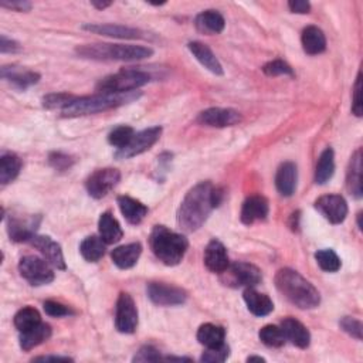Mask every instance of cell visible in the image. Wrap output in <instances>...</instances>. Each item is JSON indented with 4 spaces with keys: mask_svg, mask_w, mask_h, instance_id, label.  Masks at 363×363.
Masks as SVG:
<instances>
[{
    "mask_svg": "<svg viewBox=\"0 0 363 363\" xmlns=\"http://www.w3.org/2000/svg\"><path fill=\"white\" fill-rule=\"evenodd\" d=\"M33 360H36V362H50V360H54V362H59V360L71 362L73 359H70L67 356H39V357H35Z\"/></svg>",
    "mask_w": 363,
    "mask_h": 363,
    "instance_id": "cell-51",
    "label": "cell"
},
{
    "mask_svg": "<svg viewBox=\"0 0 363 363\" xmlns=\"http://www.w3.org/2000/svg\"><path fill=\"white\" fill-rule=\"evenodd\" d=\"M247 360H248V362H264L266 359L261 357V356H250Z\"/></svg>",
    "mask_w": 363,
    "mask_h": 363,
    "instance_id": "cell-53",
    "label": "cell"
},
{
    "mask_svg": "<svg viewBox=\"0 0 363 363\" xmlns=\"http://www.w3.org/2000/svg\"><path fill=\"white\" fill-rule=\"evenodd\" d=\"M15 326L19 329V332H26L29 331L35 326H37L39 324H41V317L40 313L33 308V306H26V308L20 310L16 315H15Z\"/></svg>",
    "mask_w": 363,
    "mask_h": 363,
    "instance_id": "cell-36",
    "label": "cell"
},
{
    "mask_svg": "<svg viewBox=\"0 0 363 363\" xmlns=\"http://www.w3.org/2000/svg\"><path fill=\"white\" fill-rule=\"evenodd\" d=\"M268 202L264 196H260V194H256V196H250L245 199L241 207V221L244 225L250 226L253 225L256 221L266 220L268 216Z\"/></svg>",
    "mask_w": 363,
    "mask_h": 363,
    "instance_id": "cell-19",
    "label": "cell"
},
{
    "mask_svg": "<svg viewBox=\"0 0 363 363\" xmlns=\"http://www.w3.org/2000/svg\"><path fill=\"white\" fill-rule=\"evenodd\" d=\"M37 225H39V221H36L33 217L21 218V217L10 216L9 225H8V232H9V236L13 241H16V243L27 241L29 243V240L36 234Z\"/></svg>",
    "mask_w": 363,
    "mask_h": 363,
    "instance_id": "cell-21",
    "label": "cell"
},
{
    "mask_svg": "<svg viewBox=\"0 0 363 363\" xmlns=\"http://www.w3.org/2000/svg\"><path fill=\"white\" fill-rule=\"evenodd\" d=\"M194 24H196V29L201 33L205 35H218L223 30H225V17H223L216 10H206L198 15L196 20H194Z\"/></svg>",
    "mask_w": 363,
    "mask_h": 363,
    "instance_id": "cell-28",
    "label": "cell"
},
{
    "mask_svg": "<svg viewBox=\"0 0 363 363\" xmlns=\"http://www.w3.org/2000/svg\"><path fill=\"white\" fill-rule=\"evenodd\" d=\"M78 55L98 62H139L153 54L151 47L132 44H87L77 47Z\"/></svg>",
    "mask_w": 363,
    "mask_h": 363,
    "instance_id": "cell-3",
    "label": "cell"
},
{
    "mask_svg": "<svg viewBox=\"0 0 363 363\" xmlns=\"http://www.w3.org/2000/svg\"><path fill=\"white\" fill-rule=\"evenodd\" d=\"M346 187L355 199L362 198V152L357 149L351 159L346 175Z\"/></svg>",
    "mask_w": 363,
    "mask_h": 363,
    "instance_id": "cell-31",
    "label": "cell"
},
{
    "mask_svg": "<svg viewBox=\"0 0 363 363\" xmlns=\"http://www.w3.org/2000/svg\"><path fill=\"white\" fill-rule=\"evenodd\" d=\"M243 297L248 311L256 317H266L274 311V302L266 294H260L253 288H247Z\"/></svg>",
    "mask_w": 363,
    "mask_h": 363,
    "instance_id": "cell-24",
    "label": "cell"
},
{
    "mask_svg": "<svg viewBox=\"0 0 363 363\" xmlns=\"http://www.w3.org/2000/svg\"><path fill=\"white\" fill-rule=\"evenodd\" d=\"M162 135V128L160 127H153V128H148L144 129L141 132H138L133 135V138L131 139V142L120 149L115 153L117 159H129L133 158L136 155H141L147 151H149L158 141Z\"/></svg>",
    "mask_w": 363,
    "mask_h": 363,
    "instance_id": "cell-10",
    "label": "cell"
},
{
    "mask_svg": "<svg viewBox=\"0 0 363 363\" xmlns=\"http://www.w3.org/2000/svg\"><path fill=\"white\" fill-rule=\"evenodd\" d=\"M221 201L223 190L212 182H201L192 187L178 210V225L180 230L185 233L199 230Z\"/></svg>",
    "mask_w": 363,
    "mask_h": 363,
    "instance_id": "cell-1",
    "label": "cell"
},
{
    "mask_svg": "<svg viewBox=\"0 0 363 363\" xmlns=\"http://www.w3.org/2000/svg\"><path fill=\"white\" fill-rule=\"evenodd\" d=\"M339 325L348 335H351L352 338H355L357 341L362 339V324H360V321L351 318V317H345V318H342Z\"/></svg>",
    "mask_w": 363,
    "mask_h": 363,
    "instance_id": "cell-45",
    "label": "cell"
},
{
    "mask_svg": "<svg viewBox=\"0 0 363 363\" xmlns=\"http://www.w3.org/2000/svg\"><path fill=\"white\" fill-rule=\"evenodd\" d=\"M149 299L159 306H176L187 299L185 290L165 283H151L147 288Z\"/></svg>",
    "mask_w": 363,
    "mask_h": 363,
    "instance_id": "cell-11",
    "label": "cell"
},
{
    "mask_svg": "<svg viewBox=\"0 0 363 363\" xmlns=\"http://www.w3.org/2000/svg\"><path fill=\"white\" fill-rule=\"evenodd\" d=\"M121 180V174L114 167H105V169L95 171L86 182L87 192L94 199H102L113 190Z\"/></svg>",
    "mask_w": 363,
    "mask_h": 363,
    "instance_id": "cell-9",
    "label": "cell"
},
{
    "mask_svg": "<svg viewBox=\"0 0 363 363\" xmlns=\"http://www.w3.org/2000/svg\"><path fill=\"white\" fill-rule=\"evenodd\" d=\"M48 163L51 167H54L55 171H67L75 163V159L67 153L63 152H53L48 156Z\"/></svg>",
    "mask_w": 363,
    "mask_h": 363,
    "instance_id": "cell-41",
    "label": "cell"
},
{
    "mask_svg": "<svg viewBox=\"0 0 363 363\" xmlns=\"http://www.w3.org/2000/svg\"><path fill=\"white\" fill-rule=\"evenodd\" d=\"M241 121L239 111L232 108H209L199 114L198 122L213 128H226L237 125Z\"/></svg>",
    "mask_w": 363,
    "mask_h": 363,
    "instance_id": "cell-14",
    "label": "cell"
},
{
    "mask_svg": "<svg viewBox=\"0 0 363 363\" xmlns=\"http://www.w3.org/2000/svg\"><path fill=\"white\" fill-rule=\"evenodd\" d=\"M43 308L46 311L47 315L50 317H54V318H60V317H67V315H71L74 314L68 306L57 302V301H46Z\"/></svg>",
    "mask_w": 363,
    "mask_h": 363,
    "instance_id": "cell-44",
    "label": "cell"
},
{
    "mask_svg": "<svg viewBox=\"0 0 363 363\" xmlns=\"http://www.w3.org/2000/svg\"><path fill=\"white\" fill-rule=\"evenodd\" d=\"M80 253L89 263H97L105 254V243L101 237L89 236L81 241Z\"/></svg>",
    "mask_w": 363,
    "mask_h": 363,
    "instance_id": "cell-34",
    "label": "cell"
},
{
    "mask_svg": "<svg viewBox=\"0 0 363 363\" xmlns=\"http://www.w3.org/2000/svg\"><path fill=\"white\" fill-rule=\"evenodd\" d=\"M260 341L270 348H281L287 339L283 329L277 325H266L259 332Z\"/></svg>",
    "mask_w": 363,
    "mask_h": 363,
    "instance_id": "cell-37",
    "label": "cell"
},
{
    "mask_svg": "<svg viewBox=\"0 0 363 363\" xmlns=\"http://www.w3.org/2000/svg\"><path fill=\"white\" fill-rule=\"evenodd\" d=\"M230 355V348L225 344L217 348H207V351L202 355L201 360L206 363H218L225 362Z\"/></svg>",
    "mask_w": 363,
    "mask_h": 363,
    "instance_id": "cell-42",
    "label": "cell"
},
{
    "mask_svg": "<svg viewBox=\"0 0 363 363\" xmlns=\"http://www.w3.org/2000/svg\"><path fill=\"white\" fill-rule=\"evenodd\" d=\"M352 113L356 117H362L363 108H362V78L360 73L357 74L355 87H353V101H352Z\"/></svg>",
    "mask_w": 363,
    "mask_h": 363,
    "instance_id": "cell-47",
    "label": "cell"
},
{
    "mask_svg": "<svg viewBox=\"0 0 363 363\" xmlns=\"http://www.w3.org/2000/svg\"><path fill=\"white\" fill-rule=\"evenodd\" d=\"M77 97L70 95L67 93H59V94H48L43 98V106L47 109H55L62 108V111L70 105Z\"/></svg>",
    "mask_w": 363,
    "mask_h": 363,
    "instance_id": "cell-40",
    "label": "cell"
},
{
    "mask_svg": "<svg viewBox=\"0 0 363 363\" xmlns=\"http://www.w3.org/2000/svg\"><path fill=\"white\" fill-rule=\"evenodd\" d=\"M304 51L310 55H317L325 51L326 48V39L324 32L317 26L305 27L301 36Z\"/></svg>",
    "mask_w": 363,
    "mask_h": 363,
    "instance_id": "cell-27",
    "label": "cell"
},
{
    "mask_svg": "<svg viewBox=\"0 0 363 363\" xmlns=\"http://www.w3.org/2000/svg\"><path fill=\"white\" fill-rule=\"evenodd\" d=\"M51 337V326L48 324H39L37 326L21 332L20 335V348L26 352L32 351L33 348L44 344Z\"/></svg>",
    "mask_w": 363,
    "mask_h": 363,
    "instance_id": "cell-29",
    "label": "cell"
},
{
    "mask_svg": "<svg viewBox=\"0 0 363 363\" xmlns=\"http://www.w3.org/2000/svg\"><path fill=\"white\" fill-rule=\"evenodd\" d=\"M142 254V245L141 243H131L127 245H121L113 250L111 253V259H113L114 264L121 270L132 268L139 257Z\"/></svg>",
    "mask_w": 363,
    "mask_h": 363,
    "instance_id": "cell-23",
    "label": "cell"
},
{
    "mask_svg": "<svg viewBox=\"0 0 363 363\" xmlns=\"http://www.w3.org/2000/svg\"><path fill=\"white\" fill-rule=\"evenodd\" d=\"M221 274L227 275L226 286H234V287H245V288H253L259 286L263 280V275L260 268H257L253 264L248 263H234L227 267V270Z\"/></svg>",
    "mask_w": 363,
    "mask_h": 363,
    "instance_id": "cell-8",
    "label": "cell"
},
{
    "mask_svg": "<svg viewBox=\"0 0 363 363\" xmlns=\"http://www.w3.org/2000/svg\"><path fill=\"white\" fill-rule=\"evenodd\" d=\"M151 74L144 70H136V68H127L121 70L117 74L108 75L102 78L98 86L97 91L100 94H122V93H131L138 89L144 87L145 84L151 81Z\"/></svg>",
    "mask_w": 363,
    "mask_h": 363,
    "instance_id": "cell-6",
    "label": "cell"
},
{
    "mask_svg": "<svg viewBox=\"0 0 363 363\" xmlns=\"http://www.w3.org/2000/svg\"><path fill=\"white\" fill-rule=\"evenodd\" d=\"M141 97V94L136 91L122 93V94H97L93 97H81L75 98L70 105H67L62 114L63 117H82V115H91L102 111H108L113 108H118L121 105L129 104Z\"/></svg>",
    "mask_w": 363,
    "mask_h": 363,
    "instance_id": "cell-4",
    "label": "cell"
},
{
    "mask_svg": "<svg viewBox=\"0 0 363 363\" xmlns=\"http://www.w3.org/2000/svg\"><path fill=\"white\" fill-rule=\"evenodd\" d=\"M275 287L301 310H314L321 304L319 291L295 270L281 268L275 274Z\"/></svg>",
    "mask_w": 363,
    "mask_h": 363,
    "instance_id": "cell-2",
    "label": "cell"
},
{
    "mask_svg": "<svg viewBox=\"0 0 363 363\" xmlns=\"http://www.w3.org/2000/svg\"><path fill=\"white\" fill-rule=\"evenodd\" d=\"M19 271L24 280L33 287L47 286L54 280V271L50 263L36 256H26L19 263Z\"/></svg>",
    "mask_w": 363,
    "mask_h": 363,
    "instance_id": "cell-7",
    "label": "cell"
},
{
    "mask_svg": "<svg viewBox=\"0 0 363 363\" xmlns=\"http://www.w3.org/2000/svg\"><path fill=\"white\" fill-rule=\"evenodd\" d=\"M133 135H135V131H133L132 127L121 125V127H117L115 129H113V131L109 132L108 142L113 147L118 148V151H120V149L125 148L131 142V139L133 138Z\"/></svg>",
    "mask_w": 363,
    "mask_h": 363,
    "instance_id": "cell-39",
    "label": "cell"
},
{
    "mask_svg": "<svg viewBox=\"0 0 363 363\" xmlns=\"http://www.w3.org/2000/svg\"><path fill=\"white\" fill-rule=\"evenodd\" d=\"M315 209L332 225H341L348 216V203L341 194H325L315 202Z\"/></svg>",
    "mask_w": 363,
    "mask_h": 363,
    "instance_id": "cell-13",
    "label": "cell"
},
{
    "mask_svg": "<svg viewBox=\"0 0 363 363\" xmlns=\"http://www.w3.org/2000/svg\"><path fill=\"white\" fill-rule=\"evenodd\" d=\"M0 75H2L3 80L9 81L12 84V87L16 90L24 91L29 87L35 86V84L39 82L40 74L30 71V70H24L17 66H5L0 70Z\"/></svg>",
    "mask_w": 363,
    "mask_h": 363,
    "instance_id": "cell-17",
    "label": "cell"
},
{
    "mask_svg": "<svg viewBox=\"0 0 363 363\" xmlns=\"http://www.w3.org/2000/svg\"><path fill=\"white\" fill-rule=\"evenodd\" d=\"M98 230H100V237L102 239L105 244L118 243L124 237L121 225L109 212H105L101 214L100 221H98Z\"/></svg>",
    "mask_w": 363,
    "mask_h": 363,
    "instance_id": "cell-26",
    "label": "cell"
},
{
    "mask_svg": "<svg viewBox=\"0 0 363 363\" xmlns=\"http://www.w3.org/2000/svg\"><path fill=\"white\" fill-rule=\"evenodd\" d=\"M335 174V153L331 148H326L317 163L315 169V182L318 185H325L332 179Z\"/></svg>",
    "mask_w": 363,
    "mask_h": 363,
    "instance_id": "cell-35",
    "label": "cell"
},
{
    "mask_svg": "<svg viewBox=\"0 0 363 363\" xmlns=\"http://www.w3.org/2000/svg\"><path fill=\"white\" fill-rule=\"evenodd\" d=\"M190 53L196 57V60L206 67L209 71H212L216 75H223V67L220 64V62L217 60V57L214 55V53L203 43L201 41H192L187 44Z\"/></svg>",
    "mask_w": 363,
    "mask_h": 363,
    "instance_id": "cell-25",
    "label": "cell"
},
{
    "mask_svg": "<svg viewBox=\"0 0 363 363\" xmlns=\"http://www.w3.org/2000/svg\"><path fill=\"white\" fill-rule=\"evenodd\" d=\"M151 248L159 261L166 266H178L187 251V239L165 226H155L149 237Z\"/></svg>",
    "mask_w": 363,
    "mask_h": 363,
    "instance_id": "cell-5",
    "label": "cell"
},
{
    "mask_svg": "<svg viewBox=\"0 0 363 363\" xmlns=\"http://www.w3.org/2000/svg\"><path fill=\"white\" fill-rule=\"evenodd\" d=\"M163 359L160 352L153 346H144L133 356V362H158Z\"/></svg>",
    "mask_w": 363,
    "mask_h": 363,
    "instance_id": "cell-46",
    "label": "cell"
},
{
    "mask_svg": "<svg viewBox=\"0 0 363 363\" xmlns=\"http://www.w3.org/2000/svg\"><path fill=\"white\" fill-rule=\"evenodd\" d=\"M264 74L270 75V77H277V75H294V71L291 68L290 64H287L283 60H272L270 63H267L263 67Z\"/></svg>",
    "mask_w": 363,
    "mask_h": 363,
    "instance_id": "cell-43",
    "label": "cell"
},
{
    "mask_svg": "<svg viewBox=\"0 0 363 363\" xmlns=\"http://www.w3.org/2000/svg\"><path fill=\"white\" fill-rule=\"evenodd\" d=\"M21 171V160L15 153H3L0 158V183L3 186L13 182Z\"/></svg>",
    "mask_w": 363,
    "mask_h": 363,
    "instance_id": "cell-33",
    "label": "cell"
},
{
    "mask_svg": "<svg viewBox=\"0 0 363 363\" xmlns=\"http://www.w3.org/2000/svg\"><path fill=\"white\" fill-rule=\"evenodd\" d=\"M91 5H93L94 8L102 10V9H105V8H109L111 5H113V2H97V0H93Z\"/></svg>",
    "mask_w": 363,
    "mask_h": 363,
    "instance_id": "cell-52",
    "label": "cell"
},
{
    "mask_svg": "<svg viewBox=\"0 0 363 363\" xmlns=\"http://www.w3.org/2000/svg\"><path fill=\"white\" fill-rule=\"evenodd\" d=\"M288 8L292 13H299V15L310 13L311 10L310 2H305V0H292V2L288 3Z\"/></svg>",
    "mask_w": 363,
    "mask_h": 363,
    "instance_id": "cell-50",
    "label": "cell"
},
{
    "mask_svg": "<svg viewBox=\"0 0 363 363\" xmlns=\"http://www.w3.org/2000/svg\"><path fill=\"white\" fill-rule=\"evenodd\" d=\"M84 30L101 35V36H108V37H115V39H128V40H135V39H144V32L135 29V27H128V26H121V24H84Z\"/></svg>",
    "mask_w": 363,
    "mask_h": 363,
    "instance_id": "cell-16",
    "label": "cell"
},
{
    "mask_svg": "<svg viewBox=\"0 0 363 363\" xmlns=\"http://www.w3.org/2000/svg\"><path fill=\"white\" fill-rule=\"evenodd\" d=\"M29 243L40 251L46 261L50 263L53 267H55L57 270H66L64 256L59 243H55L48 236H37V234H35L29 240Z\"/></svg>",
    "mask_w": 363,
    "mask_h": 363,
    "instance_id": "cell-15",
    "label": "cell"
},
{
    "mask_svg": "<svg viewBox=\"0 0 363 363\" xmlns=\"http://www.w3.org/2000/svg\"><path fill=\"white\" fill-rule=\"evenodd\" d=\"M0 6L15 12H29L32 9V3L26 0H3L0 2Z\"/></svg>",
    "mask_w": 363,
    "mask_h": 363,
    "instance_id": "cell-48",
    "label": "cell"
},
{
    "mask_svg": "<svg viewBox=\"0 0 363 363\" xmlns=\"http://www.w3.org/2000/svg\"><path fill=\"white\" fill-rule=\"evenodd\" d=\"M226 331L214 324H205L198 331V341L206 348H217L225 345Z\"/></svg>",
    "mask_w": 363,
    "mask_h": 363,
    "instance_id": "cell-32",
    "label": "cell"
},
{
    "mask_svg": "<svg viewBox=\"0 0 363 363\" xmlns=\"http://www.w3.org/2000/svg\"><path fill=\"white\" fill-rule=\"evenodd\" d=\"M297 180H298V171L297 165L292 162L283 163L277 171L275 176V186L280 194L286 198H290L294 194L297 189Z\"/></svg>",
    "mask_w": 363,
    "mask_h": 363,
    "instance_id": "cell-20",
    "label": "cell"
},
{
    "mask_svg": "<svg viewBox=\"0 0 363 363\" xmlns=\"http://www.w3.org/2000/svg\"><path fill=\"white\" fill-rule=\"evenodd\" d=\"M315 260L318 263V266L321 267V270L326 271V272H337L341 270L342 263L341 259L338 257V254L335 253L333 250L331 248H325V250H319L315 253Z\"/></svg>",
    "mask_w": 363,
    "mask_h": 363,
    "instance_id": "cell-38",
    "label": "cell"
},
{
    "mask_svg": "<svg viewBox=\"0 0 363 363\" xmlns=\"http://www.w3.org/2000/svg\"><path fill=\"white\" fill-rule=\"evenodd\" d=\"M281 329L286 335V339L292 345L305 349L311 344V333L304 324L294 318H286L281 324Z\"/></svg>",
    "mask_w": 363,
    "mask_h": 363,
    "instance_id": "cell-22",
    "label": "cell"
},
{
    "mask_svg": "<svg viewBox=\"0 0 363 363\" xmlns=\"http://www.w3.org/2000/svg\"><path fill=\"white\" fill-rule=\"evenodd\" d=\"M205 264L212 272H225L230 266L229 254L225 244L218 240H212L205 250Z\"/></svg>",
    "mask_w": 363,
    "mask_h": 363,
    "instance_id": "cell-18",
    "label": "cell"
},
{
    "mask_svg": "<svg viewBox=\"0 0 363 363\" xmlns=\"http://www.w3.org/2000/svg\"><path fill=\"white\" fill-rule=\"evenodd\" d=\"M21 50V46L12 40V39H8L5 35L0 36V51H2L3 54L6 53H17Z\"/></svg>",
    "mask_w": 363,
    "mask_h": 363,
    "instance_id": "cell-49",
    "label": "cell"
},
{
    "mask_svg": "<svg viewBox=\"0 0 363 363\" xmlns=\"http://www.w3.org/2000/svg\"><path fill=\"white\" fill-rule=\"evenodd\" d=\"M115 326L121 333H133L138 326V310L132 297L121 292L117 301Z\"/></svg>",
    "mask_w": 363,
    "mask_h": 363,
    "instance_id": "cell-12",
    "label": "cell"
},
{
    "mask_svg": "<svg viewBox=\"0 0 363 363\" xmlns=\"http://www.w3.org/2000/svg\"><path fill=\"white\" fill-rule=\"evenodd\" d=\"M118 206L122 216L127 218L131 225H139L148 214V207L139 201H135L129 196H120Z\"/></svg>",
    "mask_w": 363,
    "mask_h": 363,
    "instance_id": "cell-30",
    "label": "cell"
}]
</instances>
